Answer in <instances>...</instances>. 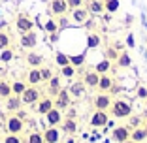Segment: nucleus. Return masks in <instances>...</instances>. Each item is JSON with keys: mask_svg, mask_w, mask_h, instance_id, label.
<instances>
[{"mask_svg": "<svg viewBox=\"0 0 147 143\" xmlns=\"http://www.w3.org/2000/svg\"><path fill=\"white\" fill-rule=\"evenodd\" d=\"M109 113H111L115 119H128L130 115H132V105H130L126 100L117 98V100H113L111 107H109Z\"/></svg>", "mask_w": 147, "mask_h": 143, "instance_id": "1", "label": "nucleus"}, {"mask_svg": "<svg viewBox=\"0 0 147 143\" xmlns=\"http://www.w3.org/2000/svg\"><path fill=\"white\" fill-rule=\"evenodd\" d=\"M23 128H25V121L23 119H19L17 115H8L6 117V121H4V130L8 132V134H21L23 132Z\"/></svg>", "mask_w": 147, "mask_h": 143, "instance_id": "2", "label": "nucleus"}, {"mask_svg": "<svg viewBox=\"0 0 147 143\" xmlns=\"http://www.w3.org/2000/svg\"><path fill=\"white\" fill-rule=\"evenodd\" d=\"M40 98H42V94H40V89L34 87V85H28V87L25 89V92L21 94L23 105H34Z\"/></svg>", "mask_w": 147, "mask_h": 143, "instance_id": "3", "label": "nucleus"}, {"mask_svg": "<svg viewBox=\"0 0 147 143\" xmlns=\"http://www.w3.org/2000/svg\"><path fill=\"white\" fill-rule=\"evenodd\" d=\"M19 44H21V47H23V49L34 51L36 45H38V34H36L34 30L25 32V34H21V38H19Z\"/></svg>", "mask_w": 147, "mask_h": 143, "instance_id": "4", "label": "nucleus"}, {"mask_svg": "<svg viewBox=\"0 0 147 143\" xmlns=\"http://www.w3.org/2000/svg\"><path fill=\"white\" fill-rule=\"evenodd\" d=\"M113 104V96L109 92H100V94L94 96V109H100V111H108Z\"/></svg>", "mask_w": 147, "mask_h": 143, "instance_id": "5", "label": "nucleus"}, {"mask_svg": "<svg viewBox=\"0 0 147 143\" xmlns=\"http://www.w3.org/2000/svg\"><path fill=\"white\" fill-rule=\"evenodd\" d=\"M15 28H17L21 34H25V32H28V30H34V21H32L28 15H25V13H19L17 19H15Z\"/></svg>", "mask_w": 147, "mask_h": 143, "instance_id": "6", "label": "nucleus"}, {"mask_svg": "<svg viewBox=\"0 0 147 143\" xmlns=\"http://www.w3.org/2000/svg\"><path fill=\"white\" fill-rule=\"evenodd\" d=\"M109 124V115L108 111H100V109H94L91 117V126L92 128H104V126Z\"/></svg>", "mask_w": 147, "mask_h": 143, "instance_id": "7", "label": "nucleus"}, {"mask_svg": "<svg viewBox=\"0 0 147 143\" xmlns=\"http://www.w3.org/2000/svg\"><path fill=\"white\" fill-rule=\"evenodd\" d=\"M70 104H72V94H70L68 89H62V91L55 96V107L64 111L66 107H70Z\"/></svg>", "mask_w": 147, "mask_h": 143, "instance_id": "8", "label": "nucleus"}, {"mask_svg": "<svg viewBox=\"0 0 147 143\" xmlns=\"http://www.w3.org/2000/svg\"><path fill=\"white\" fill-rule=\"evenodd\" d=\"M130 134H132L130 126H117V128L111 130V139L117 143H125L130 139Z\"/></svg>", "mask_w": 147, "mask_h": 143, "instance_id": "9", "label": "nucleus"}, {"mask_svg": "<svg viewBox=\"0 0 147 143\" xmlns=\"http://www.w3.org/2000/svg\"><path fill=\"white\" fill-rule=\"evenodd\" d=\"M49 11H51V15H55V17H61V15H66L70 9H68L66 0H51V2H49Z\"/></svg>", "mask_w": 147, "mask_h": 143, "instance_id": "10", "label": "nucleus"}, {"mask_svg": "<svg viewBox=\"0 0 147 143\" xmlns=\"http://www.w3.org/2000/svg\"><path fill=\"white\" fill-rule=\"evenodd\" d=\"M53 107H55V98H51V96L40 98L38 102H36V113H40V115H45V113Z\"/></svg>", "mask_w": 147, "mask_h": 143, "instance_id": "11", "label": "nucleus"}, {"mask_svg": "<svg viewBox=\"0 0 147 143\" xmlns=\"http://www.w3.org/2000/svg\"><path fill=\"white\" fill-rule=\"evenodd\" d=\"M61 128H57V126H49V128H45L43 130V141L45 143H59L61 141Z\"/></svg>", "mask_w": 147, "mask_h": 143, "instance_id": "12", "label": "nucleus"}, {"mask_svg": "<svg viewBox=\"0 0 147 143\" xmlns=\"http://www.w3.org/2000/svg\"><path fill=\"white\" fill-rule=\"evenodd\" d=\"M45 121H47V124L49 126H59L62 121H64V117H62V111L61 109H57V107H53V109H49L45 115Z\"/></svg>", "mask_w": 147, "mask_h": 143, "instance_id": "13", "label": "nucleus"}, {"mask_svg": "<svg viewBox=\"0 0 147 143\" xmlns=\"http://www.w3.org/2000/svg\"><path fill=\"white\" fill-rule=\"evenodd\" d=\"M4 107H6V111H9V113H17L19 109L23 107V100H21V96L11 94L9 98H6V100H4Z\"/></svg>", "mask_w": 147, "mask_h": 143, "instance_id": "14", "label": "nucleus"}, {"mask_svg": "<svg viewBox=\"0 0 147 143\" xmlns=\"http://www.w3.org/2000/svg\"><path fill=\"white\" fill-rule=\"evenodd\" d=\"M89 19V9L87 8H76V9H72V19L70 21L74 23V25H83V23Z\"/></svg>", "mask_w": 147, "mask_h": 143, "instance_id": "15", "label": "nucleus"}, {"mask_svg": "<svg viewBox=\"0 0 147 143\" xmlns=\"http://www.w3.org/2000/svg\"><path fill=\"white\" fill-rule=\"evenodd\" d=\"M62 89H64V87H62V81H61V77H59V75H53V77L47 81V92H49V96H51V98H55V96L59 94Z\"/></svg>", "mask_w": 147, "mask_h": 143, "instance_id": "16", "label": "nucleus"}, {"mask_svg": "<svg viewBox=\"0 0 147 143\" xmlns=\"http://www.w3.org/2000/svg\"><path fill=\"white\" fill-rule=\"evenodd\" d=\"M98 81H100V74H96L94 70H89L83 75V85L89 89H96L98 87Z\"/></svg>", "mask_w": 147, "mask_h": 143, "instance_id": "17", "label": "nucleus"}, {"mask_svg": "<svg viewBox=\"0 0 147 143\" xmlns=\"http://www.w3.org/2000/svg\"><path fill=\"white\" fill-rule=\"evenodd\" d=\"M85 6L89 9V13H94V15H100L104 13V0H85Z\"/></svg>", "mask_w": 147, "mask_h": 143, "instance_id": "18", "label": "nucleus"}, {"mask_svg": "<svg viewBox=\"0 0 147 143\" xmlns=\"http://www.w3.org/2000/svg\"><path fill=\"white\" fill-rule=\"evenodd\" d=\"M113 79H111V75H108V74H104V75H100V81H98V91L100 92H109L111 91V87H113Z\"/></svg>", "mask_w": 147, "mask_h": 143, "instance_id": "19", "label": "nucleus"}, {"mask_svg": "<svg viewBox=\"0 0 147 143\" xmlns=\"http://www.w3.org/2000/svg\"><path fill=\"white\" fill-rule=\"evenodd\" d=\"M26 83L28 85H34V87H38L42 81V74H40V68H30L28 70V74H26Z\"/></svg>", "mask_w": 147, "mask_h": 143, "instance_id": "20", "label": "nucleus"}, {"mask_svg": "<svg viewBox=\"0 0 147 143\" xmlns=\"http://www.w3.org/2000/svg\"><path fill=\"white\" fill-rule=\"evenodd\" d=\"M61 132H64V134H76V132H78V122H76V119H64V121L61 122Z\"/></svg>", "mask_w": 147, "mask_h": 143, "instance_id": "21", "label": "nucleus"}, {"mask_svg": "<svg viewBox=\"0 0 147 143\" xmlns=\"http://www.w3.org/2000/svg\"><path fill=\"white\" fill-rule=\"evenodd\" d=\"M26 62H28L30 68H40V66L43 64V56L40 55V53L30 51V53H26Z\"/></svg>", "mask_w": 147, "mask_h": 143, "instance_id": "22", "label": "nucleus"}, {"mask_svg": "<svg viewBox=\"0 0 147 143\" xmlns=\"http://www.w3.org/2000/svg\"><path fill=\"white\" fill-rule=\"evenodd\" d=\"M92 70H94L96 74H100V75L108 74L109 70H111V60H108V58H102V60H98L94 66H92Z\"/></svg>", "mask_w": 147, "mask_h": 143, "instance_id": "23", "label": "nucleus"}, {"mask_svg": "<svg viewBox=\"0 0 147 143\" xmlns=\"http://www.w3.org/2000/svg\"><path fill=\"white\" fill-rule=\"evenodd\" d=\"M130 139H132L134 143H143L147 139V130L143 128V126L134 128V130H132V134H130Z\"/></svg>", "mask_w": 147, "mask_h": 143, "instance_id": "24", "label": "nucleus"}, {"mask_svg": "<svg viewBox=\"0 0 147 143\" xmlns=\"http://www.w3.org/2000/svg\"><path fill=\"white\" fill-rule=\"evenodd\" d=\"M100 44H102V38L96 32H89L87 34V49H98Z\"/></svg>", "mask_w": 147, "mask_h": 143, "instance_id": "25", "label": "nucleus"}, {"mask_svg": "<svg viewBox=\"0 0 147 143\" xmlns=\"http://www.w3.org/2000/svg\"><path fill=\"white\" fill-rule=\"evenodd\" d=\"M11 96V83L6 79H0V100H6Z\"/></svg>", "mask_w": 147, "mask_h": 143, "instance_id": "26", "label": "nucleus"}, {"mask_svg": "<svg viewBox=\"0 0 147 143\" xmlns=\"http://www.w3.org/2000/svg\"><path fill=\"white\" fill-rule=\"evenodd\" d=\"M130 64H132V58L128 53H119V58L115 60L117 68H130Z\"/></svg>", "mask_w": 147, "mask_h": 143, "instance_id": "27", "label": "nucleus"}, {"mask_svg": "<svg viewBox=\"0 0 147 143\" xmlns=\"http://www.w3.org/2000/svg\"><path fill=\"white\" fill-rule=\"evenodd\" d=\"M26 87H28V83H26V81H21V79H17V81H13V83H11V94L21 96L23 92H25Z\"/></svg>", "mask_w": 147, "mask_h": 143, "instance_id": "28", "label": "nucleus"}, {"mask_svg": "<svg viewBox=\"0 0 147 143\" xmlns=\"http://www.w3.org/2000/svg\"><path fill=\"white\" fill-rule=\"evenodd\" d=\"M70 56V64L79 68V66L85 64V53H78V55H68Z\"/></svg>", "mask_w": 147, "mask_h": 143, "instance_id": "29", "label": "nucleus"}, {"mask_svg": "<svg viewBox=\"0 0 147 143\" xmlns=\"http://www.w3.org/2000/svg\"><path fill=\"white\" fill-rule=\"evenodd\" d=\"M23 143H45V141H43V134L42 132H30Z\"/></svg>", "mask_w": 147, "mask_h": 143, "instance_id": "30", "label": "nucleus"}, {"mask_svg": "<svg viewBox=\"0 0 147 143\" xmlns=\"http://www.w3.org/2000/svg\"><path fill=\"white\" fill-rule=\"evenodd\" d=\"M55 62L59 64V68H62V66L70 64V56L66 55V53H62V51H57L55 53Z\"/></svg>", "mask_w": 147, "mask_h": 143, "instance_id": "31", "label": "nucleus"}, {"mask_svg": "<svg viewBox=\"0 0 147 143\" xmlns=\"http://www.w3.org/2000/svg\"><path fill=\"white\" fill-rule=\"evenodd\" d=\"M76 72H78V68L72 66V64H66V66H62V68H61V75H62V77H66V79H72L74 75H76Z\"/></svg>", "mask_w": 147, "mask_h": 143, "instance_id": "32", "label": "nucleus"}, {"mask_svg": "<svg viewBox=\"0 0 147 143\" xmlns=\"http://www.w3.org/2000/svg\"><path fill=\"white\" fill-rule=\"evenodd\" d=\"M43 30L47 32V34H51V32H57V30H61V28H59V23H57V19H47V21L43 23Z\"/></svg>", "mask_w": 147, "mask_h": 143, "instance_id": "33", "label": "nucleus"}, {"mask_svg": "<svg viewBox=\"0 0 147 143\" xmlns=\"http://www.w3.org/2000/svg\"><path fill=\"white\" fill-rule=\"evenodd\" d=\"M83 91H85V85L81 83H74L72 87H70V94L74 96V98H79V96H83Z\"/></svg>", "mask_w": 147, "mask_h": 143, "instance_id": "34", "label": "nucleus"}, {"mask_svg": "<svg viewBox=\"0 0 147 143\" xmlns=\"http://www.w3.org/2000/svg\"><path fill=\"white\" fill-rule=\"evenodd\" d=\"M119 0H104V9L108 13H115V11H119Z\"/></svg>", "mask_w": 147, "mask_h": 143, "instance_id": "35", "label": "nucleus"}, {"mask_svg": "<svg viewBox=\"0 0 147 143\" xmlns=\"http://www.w3.org/2000/svg\"><path fill=\"white\" fill-rule=\"evenodd\" d=\"M104 58H108V60H111V62H115L117 58H119V51H117L113 45H109L108 49L104 51Z\"/></svg>", "mask_w": 147, "mask_h": 143, "instance_id": "36", "label": "nucleus"}, {"mask_svg": "<svg viewBox=\"0 0 147 143\" xmlns=\"http://www.w3.org/2000/svg\"><path fill=\"white\" fill-rule=\"evenodd\" d=\"M40 74H42V81H43V83H47L49 79L55 75V72H53L51 66H43V68H40Z\"/></svg>", "mask_w": 147, "mask_h": 143, "instance_id": "37", "label": "nucleus"}, {"mask_svg": "<svg viewBox=\"0 0 147 143\" xmlns=\"http://www.w3.org/2000/svg\"><path fill=\"white\" fill-rule=\"evenodd\" d=\"M13 56H15V55H13V51H11V49H2V53H0V62H4V64H8V62H11L13 60Z\"/></svg>", "mask_w": 147, "mask_h": 143, "instance_id": "38", "label": "nucleus"}, {"mask_svg": "<svg viewBox=\"0 0 147 143\" xmlns=\"http://www.w3.org/2000/svg\"><path fill=\"white\" fill-rule=\"evenodd\" d=\"M9 44H11L9 36L6 34V32H0V51H2V49H8Z\"/></svg>", "mask_w": 147, "mask_h": 143, "instance_id": "39", "label": "nucleus"}, {"mask_svg": "<svg viewBox=\"0 0 147 143\" xmlns=\"http://www.w3.org/2000/svg\"><path fill=\"white\" fill-rule=\"evenodd\" d=\"M2 143H23V139L17 134H6V138L2 139Z\"/></svg>", "mask_w": 147, "mask_h": 143, "instance_id": "40", "label": "nucleus"}, {"mask_svg": "<svg viewBox=\"0 0 147 143\" xmlns=\"http://www.w3.org/2000/svg\"><path fill=\"white\" fill-rule=\"evenodd\" d=\"M66 4H68V9L72 11V9H76V8H81V6L85 4V0H66Z\"/></svg>", "mask_w": 147, "mask_h": 143, "instance_id": "41", "label": "nucleus"}, {"mask_svg": "<svg viewBox=\"0 0 147 143\" xmlns=\"http://www.w3.org/2000/svg\"><path fill=\"white\" fill-rule=\"evenodd\" d=\"M136 98H140V100H147V87L140 85L138 91H136Z\"/></svg>", "mask_w": 147, "mask_h": 143, "instance_id": "42", "label": "nucleus"}, {"mask_svg": "<svg viewBox=\"0 0 147 143\" xmlns=\"http://www.w3.org/2000/svg\"><path fill=\"white\" fill-rule=\"evenodd\" d=\"M57 23H59V28L62 30V28H66V26H68L72 21H68V19H66V15H61V17H57Z\"/></svg>", "mask_w": 147, "mask_h": 143, "instance_id": "43", "label": "nucleus"}, {"mask_svg": "<svg viewBox=\"0 0 147 143\" xmlns=\"http://www.w3.org/2000/svg\"><path fill=\"white\" fill-rule=\"evenodd\" d=\"M59 40H61V30L51 32V34H49V44H57Z\"/></svg>", "mask_w": 147, "mask_h": 143, "instance_id": "44", "label": "nucleus"}, {"mask_svg": "<svg viewBox=\"0 0 147 143\" xmlns=\"http://www.w3.org/2000/svg\"><path fill=\"white\" fill-rule=\"evenodd\" d=\"M83 26H85L87 30H94V28H96V23L92 21V19H87V21L83 23Z\"/></svg>", "mask_w": 147, "mask_h": 143, "instance_id": "45", "label": "nucleus"}, {"mask_svg": "<svg viewBox=\"0 0 147 143\" xmlns=\"http://www.w3.org/2000/svg\"><path fill=\"white\" fill-rule=\"evenodd\" d=\"M126 45H128L130 49H132V47H136V40H134V34H128V36H126Z\"/></svg>", "mask_w": 147, "mask_h": 143, "instance_id": "46", "label": "nucleus"}, {"mask_svg": "<svg viewBox=\"0 0 147 143\" xmlns=\"http://www.w3.org/2000/svg\"><path fill=\"white\" fill-rule=\"evenodd\" d=\"M130 128H138V126H140V119L138 117H132V115H130Z\"/></svg>", "mask_w": 147, "mask_h": 143, "instance_id": "47", "label": "nucleus"}, {"mask_svg": "<svg viewBox=\"0 0 147 143\" xmlns=\"http://www.w3.org/2000/svg\"><path fill=\"white\" fill-rule=\"evenodd\" d=\"M119 91H121V89H119V87L115 85V83H113V87H111V91H109V94H117Z\"/></svg>", "mask_w": 147, "mask_h": 143, "instance_id": "48", "label": "nucleus"}, {"mask_svg": "<svg viewBox=\"0 0 147 143\" xmlns=\"http://www.w3.org/2000/svg\"><path fill=\"white\" fill-rule=\"evenodd\" d=\"M17 117H19V119H25V117H26V111H23V109H19V111H17Z\"/></svg>", "mask_w": 147, "mask_h": 143, "instance_id": "49", "label": "nucleus"}, {"mask_svg": "<svg viewBox=\"0 0 147 143\" xmlns=\"http://www.w3.org/2000/svg\"><path fill=\"white\" fill-rule=\"evenodd\" d=\"M68 119H76V109H70V113H68Z\"/></svg>", "mask_w": 147, "mask_h": 143, "instance_id": "50", "label": "nucleus"}, {"mask_svg": "<svg viewBox=\"0 0 147 143\" xmlns=\"http://www.w3.org/2000/svg\"><path fill=\"white\" fill-rule=\"evenodd\" d=\"M0 130H4V121L0 119Z\"/></svg>", "mask_w": 147, "mask_h": 143, "instance_id": "51", "label": "nucleus"}, {"mask_svg": "<svg viewBox=\"0 0 147 143\" xmlns=\"http://www.w3.org/2000/svg\"><path fill=\"white\" fill-rule=\"evenodd\" d=\"M143 128H145V130H147V121H145V122H143Z\"/></svg>", "mask_w": 147, "mask_h": 143, "instance_id": "52", "label": "nucleus"}, {"mask_svg": "<svg viewBox=\"0 0 147 143\" xmlns=\"http://www.w3.org/2000/svg\"><path fill=\"white\" fill-rule=\"evenodd\" d=\"M125 143H134V141H132V139H128V141H125Z\"/></svg>", "mask_w": 147, "mask_h": 143, "instance_id": "53", "label": "nucleus"}, {"mask_svg": "<svg viewBox=\"0 0 147 143\" xmlns=\"http://www.w3.org/2000/svg\"><path fill=\"white\" fill-rule=\"evenodd\" d=\"M143 102H145V107H147V100H143Z\"/></svg>", "mask_w": 147, "mask_h": 143, "instance_id": "54", "label": "nucleus"}]
</instances>
